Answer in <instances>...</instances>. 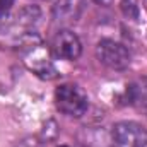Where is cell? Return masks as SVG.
<instances>
[{
    "instance_id": "6da1fadb",
    "label": "cell",
    "mask_w": 147,
    "mask_h": 147,
    "mask_svg": "<svg viewBox=\"0 0 147 147\" xmlns=\"http://www.w3.org/2000/svg\"><path fill=\"white\" fill-rule=\"evenodd\" d=\"M55 105L60 113L72 118H80L89 108V98L80 86L62 84L55 91Z\"/></svg>"
},
{
    "instance_id": "7a4b0ae2",
    "label": "cell",
    "mask_w": 147,
    "mask_h": 147,
    "mask_svg": "<svg viewBox=\"0 0 147 147\" xmlns=\"http://www.w3.org/2000/svg\"><path fill=\"white\" fill-rule=\"evenodd\" d=\"M24 62L28 67L41 79H55L57 77V69L48 58V53L45 55L41 39L36 34H28L24 38Z\"/></svg>"
},
{
    "instance_id": "3957f363",
    "label": "cell",
    "mask_w": 147,
    "mask_h": 147,
    "mask_svg": "<svg viewBox=\"0 0 147 147\" xmlns=\"http://www.w3.org/2000/svg\"><path fill=\"white\" fill-rule=\"evenodd\" d=\"M96 57L98 60L106 65L111 70H125L128 69L130 62H132V55L128 51V48L115 39H101L96 45Z\"/></svg>"
},
{
    "instance_id": "277c9868",
    "label": "cell",
    "mask_w": 147,
    "mask_h": 147,
    "mask_svg": "<svg viewBox=\"0 0 147 147\" xmlns=\"http://www.w3.org/2000/svg\"><path fill=\"white\" fill-rule=\"evenodd\" d=\"M113 147H147V128L137 121H120L111 128Z\"/></svg>"
},
{
    "instance_id": "5b68a950",
    "label": "cell",
    "mask_w": 147,
    "mask_h": 147,
    "mask_svg": "<svg viewBox=\"0 0 147 147\" xmlns=\"http://www.w3.org/2000/svg\"><path fill=\"white\" fill-rule=\"evenodd\" d=\"M51 51L57 58L72 62V60H77L80 57L82 43L77 38V34L72 33L70 29H62L51 39Z\"/></svg>"
},
{
    "instance_id": "8992f818",
    "label": "cell",
    "mask_w": 147,
    "mask_h": 147,
    "mask_svg": "<svg viewBox=\"0 0 147 147\" xmlns=\"http://www.w3.org/2000/svg\"><path fill=\"white\" fill-rule=\"evenodd\" d=\"M86 10V0H57L53 5V19L62 24L77 22Z\"/></svg>"
},
{
    "instance_id": "52a82bcc",
    "label": "cell",
    "mask_w": 147,
    "mask_h": 147,
    "mask_svg": "<svg viewBox=\"0 0 147 147\" xmlns=\"http://www.w3.org/2000/svg\"><path fill=\"white\" fill-rule=\"evenodd\" d=\"M127 99L130 105L140 108L147 113V77L132 82L127 89Z\"/></svg>"
},
{
    "instance_id": "ba28073f",
    "label": "cell",
    "mask_w": 147,
    "mask_h": 147,
    "mask_svg": "<svg viewBox=\"0 0 147 147\" xmlns=\"http://www.w3.org/2000/svg\"><path fill=\"white\" fill-rule=\"evenodd\" d=\"M39 17H41V10L36 5H28L17 14V24H21L22 28H33L39 21Z\"/></svg>"
},
{
    "instance_id": "9c48e42d",
    "label": "cell",
    "mask_w": 147,
    "mask_h": 147,
    "mask_svg": "<svg viewBox=\"0 0 147 147\" xmlns=\"http://www.w3.org/2000/svg\"><path fill=\"white\" fill-rule=\"evenodd\" d=\"M120 9L123 12V16L130 21H137L140 16V7H139V0H121L120 2Z\"/></svg>"
},
{
    "instance_id": "30bf717a",
    "label": "cell",
    "mask_w": 147,
    "mask_h": 147,
    "mask_svg": "<svg viewBox=\"0 0 147 147\" xmlns=\"http://www.w3.org/2000/svg\"><path fill=\"white\" fill-rule=\"evenodd\" d=\"M14 5V0H0V19H3Z\"/></svg>"
},
{
    "instance_id": "8fae6325",
    "label": "cell",
    "mask_w": 147,
    "mask_h": 147,
    "mask_svg": "<svg viewBox=\"0 0 147 147\" xmlns=\"http://www.w3.org/2000/svg\"><path fill=\"white\" fill-rule=\"evenodd\" d=\"M98 5H103V7H108V5H111L113 3V0H94Z\"/></svg>"
},
{
    "instance_id": "7c38bea8",
    "label": "cell",
    "mask_w": 147,
    "mask_h": 147,
    "mask_svg": "<svg viewBox=\"0 0 147 147\" xmlns=\"http://www.w3.org/2000/svg\"><path fill=\"white\" fill-rule=\"evenodd\" d=\"M57 147H70V146H57Z\"/></svg>"
}]
</instances>
